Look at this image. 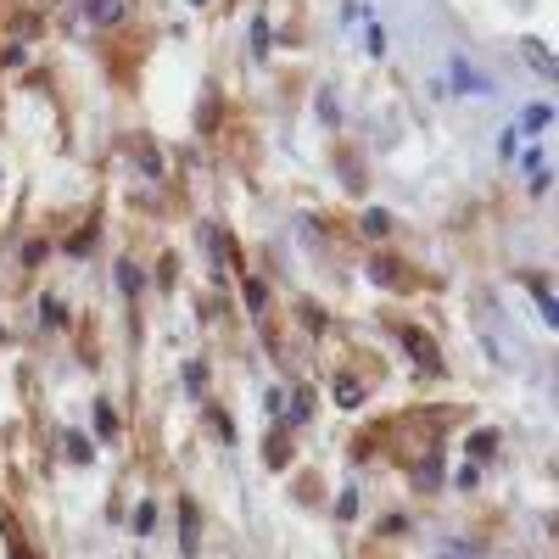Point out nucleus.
Masks as SVG:
<instances>
[{
    "label": "nucleus",
    "instance_id": "obj_1",
    "mask_svg": "<svg viewBox=\"0 0 559 559\" xmlns=\"http://www.w3.org/2000/svg\"><path fill=\"white\" fill-rule=\"evenodd\" d=\"M448 68H453V90H459V96H492V79H487V73H476L464 57H453Z\"/></svg>",
    "mask_w": 559,
    "mask_h": 559
},
{
    "label": "nucleus",
    "instance_id": "obj_2",
    "mask_svg": "<svg viewBox=\"0 0 559 559\" xmlns=\"http://www.w3.org/2000/svg\"><path fill=\"white\" fill-rule=\"evenodd\" d=\"M397 342L408 347V358H414L419 369H431V376H442V358H437V347L426 342V331H397Z\"/></svg>",
    "mask_w": 559,
    "mask_h": 559
},
{
    "label": "nucleus",
    "instance_id": "obj_3",
    "mask_svg": "<svg viewBox=\"0 0 559 559\" xmlns=\"http://www.w3.org/2000/svg\"><path fill=\"white\" fill-rule=\"evenodd\" d=\"M521 57L532 62V73H537V79H548V84L559 79V62H554V51H548L543 39H532V34H526V39H521Z\"/></svg>",
    "mask_w": 559,
    "mask_h": 559
},
{
    "label": "nucleus",
    "instance_id": "obj_4",
    "mask_svg": "<svg viewBox=\"0 0 559 559\" xmlns=\"http://www.w3.org/2000/svg\"><path fill=\"white\" fill-rule=\"evenodd\" d=\"M79 17H84L90 28H107V23H118V17H123V0H84Z\"/></svg>",
    "mask_w": 559,
    "mask_h": 559
},
{
    "label": "nucleus",
    "instance_id": "obj_5",
    "mask_svg": "<svg viewBox=\"0 0 559 559\" xmlns=\"http://www.w3.org/2000/svg\"><path fill=\"white\" fill-rule=\"evenodd\" d=\"M179 554L197 559V503H179Z\"/></svg>",
    "mask_w": 559,
    "mask_h": 559
},
{
    "label": "nucleus",
    "instance_id": "obj_6",
    "mask_svg": "<svg viewBox=\"0 0 559 559\" xmlns=\"http://www.w3.org/2000/svg\"><path fill=\"white\" fill-rule=\"evenodd\" d=\"M96 437H102V442L118 437V408H112L107 397H96Z\"/></svg>",
    "mask_w": 559,
    "mask_h": 559
},
{
    "label": "nucleus",
    "instance_id": "obj_7",
    "mask_svg": "<svg viewBox=\"0 0 559 559\" xmlns=\"http://www.w3.org/2000/svg\"><path fill=\"white\" fill-rule=\"evenodd\" d=\"M62 442H68V459H73V464H90V459H96V442H90L84 431H68Z\"/></svg>",
    "mask_w": 559,
    "mask_h": 559
},
{
    "label": "nucleus",
    "instance_id": "obj_8",
    "mask_svg": "<svg viewBox=\"0 0 559 559\" xmlns=\"http://www.w3.org/2000/svg\"><path fill=\"white\" fill-rule=\"evenodd\" d=\"M129 532H134V537H152V532H157V503H140L134 521H129Z\"/></svg>",
    "mask_w": 559,
    "mask_h": 559
},
{
    "label": "nucleus",
    "instance_id": "obj_9",
    "mask_svg": "<svg viewBox=\"0 0 559 559\" xmlns=\"http://www.w3.org/2000/svg\"><path fill=\"white\" fill-rule=\"evenodd\" d=\"M548 123H554V107H548V102H532V107H526V118H521V129H526V134H537V129H548Z\"/></svg>",
    "mask_w": 559,
    "mask_h": 559
},
{
    "label": "nucleus",
    "instance_id": "obj_10",
    "mask_svg": "<svg viewBox=\"0 0 559 559\" xmlns=\"http://www.w3.org/2000/svg\"><path fill=\"white\" fill-rule=\"evenodd\" d=\"M369 280H376V286H392V280H397V263H392V258H369Z\"/></svg>",
    "mask_w": 559,
    "mask_h": 559
},
{
    "label": "nucleus",
    "instance_id": "obj_11",
    "mask_svg": "<svg viewBox=\"0 0 559 559\" xmlns=\"http://www.w3.org/2000/svg\"><path fill=\"white\" fill-rule=\"evenodd\" d=\"M498 157H503V163L521 157V129H503V134H498Z\"/></svg>",
    "mask_w": 559,
    "mask_h": 559
},
{
    "label": "nucleus",
    "instance_id": "obj_12",
    "mask_svg": "<svg viewBox=\"0 0 559 559\" xmlns=\"http://www.w3.org/2000/svg\"><path fill=\"white\" fill-rule=\"evenodd\" d=\"M386 229H392V213H381V207L364 213V236H386Z\"/></svg>",
    "mask_w": 559,
    "mask_h": 559
},
{
    "label": "nucleus",
    "instance_id": "obj_13",
    "mask_svg": "<svg viewBox=\"0 0 559 559\" xmlns=\"http://www.w3.org/2000/svg\"><path fill=\"white\" fill-rule=\"evenodd\" d=\"M202 386H207V364H185V392L202 397Z\"/></svg>",
    "mask_w": 559,
    "mask_h": 559
},
{
    "label": "nucleus",
    "instance_id": "obj_14",
    "mask_svg": "<svg viewBox=\"0 0 559 559\" xmlns=\"http://www.w3.org/2000/svg\"><path fill=\"white\" fill-rule=\"evenodd\" d=\"M118 280H123V297H140V269L129 258H118Z\"/></svg>",
    "mask_w": 559,
    "mask_h": 559
},
{
    "label": "nucleus",
    "instance_id": "obj_15",
    "mask_svg": "<svg viewBox=\"0 0 559 559\" xmlns=\"http://www.w3.org/2000/svg\"><path fill=\"white\" fill-rule=\"evenodd\" d=\"M364 45H369V57H386V28L369 17V34H364Z\"/></svg>",
    "mask_w": 559,
    "mask_h": 559
},
{
    "label": "nucleus",
    "instance_id": "obj_16",
    "mask_svg": "<svg viewBox=\"0 0 559 559\" xmlns=\"http://www.w3.org/2000/svg\"><path fill=\"white\" fill-rule=\"evenodd\" d=\"M252 57H258V62L269 57V23H263V17H252Z\"/></svg>",
    "mask_w": 559,
    "mask_h": 559
},
{
    "label": "nucleus",
    "instance_id": "obj_17",
    "mask_svg": "<svg viewBox=\"0 0 559 559\" xmlns=\"http://www.w3.org/2000/svg\"><path fill=\"white\" fill-rule=\"evenodd\" d=\"M207 419H213V437H218V442H236V426H229V414L207 408Z\"/></svg>",
    "mask_w": 559,
    "mask_h": 559
},
{
    "label": "nucleus",
    "instance_id": "obj_18",
    "mask_svg": "<svg viewBox=\"0 0 559 559\" xmlns=\"http://www.w3.org/2000/svg\"><path fill=\"white\" fill-rule=\"evenodd\" d=\"M39 319H45V324H68V308H62L57 297H45V302H39Z\"/></svg>",
    "mask_w": 559,
    "mask_h": 559
},
{
    "label": "nucleus",
    "instance_id": "obj_19",
    "mask_svg": "<svg viewBox=\"0 0 559 559\" xmlns=\"http://www.w3.org/2000/svg\"><path fill=\"white\" fill-rule=\"evenodd\" d=\"M532 297H537V313H543V324H559V302H554V297H548L543 286H537Z\"/></svg>",
    "mask_w": 559,
    "mask_h": 559
},
{
    "label": "nucleus",
    "instance_id": "obj_20",
    "mask_svg": "<svg viewBox=\"0 0 559 559\" xmlns=\"http://www.w3.org/2000/svg\"><path fill=\"white\" fill-rule=\"evenodd\" d=\"M319 123H342V112H336V96H331V90H319Z\"/></svg>",
    "mask_w": 559,
    "mask_h": 559
},
{
    "label": "nucleus",
    "instance_id": "obj_21",
    "mask_svg": "<svg viewBox=\"0 0 559 559\" xmlns=\"http://www.w3.org/2000/svg\"><path fill=\"white\" fill-rule=\"evenodd\" d=\"M336 403H342V408H358V403H364V386L342 381V386H336Z\"/></svg>",
    "mask_w": 559,
    "mask_h": 559
},
{
    "label": "nucleus",
    "instance_id": "obj_22",
    "mask_svg": "<svg viewBox=\"0 0 559 559\" xmlns=\"http://www.w3.org/2000/svg\"><path fill=\"white\" fill-rule=\"evenodd\" d=\"M353 515H358V492L347 487V492L336 498V521H353Z\"/></svg>",
    "mask_w": 559,
    "mask_h": 559
},
{
    "label": "nucleus",
    "instance_id": "obj_23",
    "mask_svg": "<svg viewBox=\"0 0 559 559\" xmlns=\"http://www.w3.org/2000/svg\"><path fill=\"white\" fill-rule=\"evenodd\" d=\"M419 487H442V464H437V459L419 464Z\"/></svg>",
    "mask_w": 559,
    "mask_h": 559
},
{
    "label": "nucleus",
    "instance_id": "obj_24",
    "mask_svg": "<svg viewBox=\"0 0 559 559\" xmlns=\"http://www.w3.org/2000/svg\"><path fill=\"white\" fill-rule=\"evenodd\" d=\"M476 481H481V464H476V459H471V464H464V471H459V476H453V487H464V492H471V487H476Z\"/></svg>",
    "mask_w": 559,
    "mask_h": 559
},
{
    "label": "nucleus",
    "instance_id": "obj_25",
    "mask_svg": "<svg viewBox=\"0 0 559 559\" xmlns=\"http://www.w3.org/2000/svg\"><path fill=\"white\" fill-rule=\"evenodd\" d=\"M492 448H498V437H492V431H476V437H471V453H476V459H487Z\"/></svg>",
    "mask_w": 559,
    "mask_h": 559
},
{
    "label": "nucleus",
    "instance_id": "obj_26",
    "mask_svg": "<svg viewBox=\"0 0 559 559\" xmlns=\"http://www.w3.org/2000/svg\"><path fill=\"white\" fill-rule=\"evenodd\" d=\"M247 308L263 313V280H247Z\"/></svg>",
    "mask_w": 559,
    "mask_h": 559
},
{
    "label": "nucleus",
    "instance_id": "obj_27",
    "mask_svg": "<svg viewBox=\"0 0 559 559\" xmlns=\"http://www.w3.org/2000/svg\"><path fill=\"white\" fill-rule=\"evenodd\" d=\"M263 408H269V414H286V392H280V386H274V392L263 397Z\"/></svg>",
    "mask_w": 559,
    "mask_h": 559
},
{
    "label": "nucleus",
    "instance_id": "obj_28",
    "mask_svg": "<svg viewBox=\"0 0 559 559\" xmlns=\"http://www.w3.org/2000/svg\"><path fill=\"white\" fill-rule=\"evenodd\" d=\"M442 559H471V548H464V543H442Z\"/></svg>",
    "mask_w": 559,
    "mask_h": 559
},
{
    "label": "nucleus",
    "instance_id": "obj_29",
    "mask_svg": "<svg viewBox=\"0 0 559 559\" xmlns=\"http://www.w3.org/2000/svg\"><path fill=\"white\" fill-rule=\"evenodd\" d=\"M191 7H207V0H191Z\"/></svg>",
    "mask_w": 559,
    "mask_h": 559
},
{
    "label": "nucleus",
    "instance_id": "obj_30",
    "mask_svg": "<svg viewBox=\"0 0 559 559\" xmlns=\"http://www.w3.org/2000/svg\"><path fill=\"white\" fill-rule=\"evenodd\" d=\"M0 342H7V336H0Z\"/></svg>",
    "mask_w": 559,
    "mask_h": 559
}]
</instances>
